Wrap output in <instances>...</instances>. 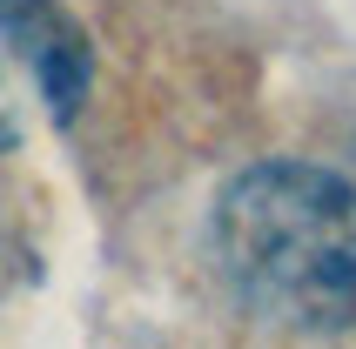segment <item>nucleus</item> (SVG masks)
<instances>
[{"mask_svg":"<svg viewBox=\"0 0 356 349\" xmlns=\"http://www.w3.org/2000/svg\"><path fill=\"white\" fill-rule=\"evenodd\" d=\"M216 275L249 316L296 336L356 330V181L316 161H256L216 195Z\"/></svg>","mask_w":356,"mask_h":349,"instance_id":"1","label":"nucleus"},{"mask_svg":"<svg viewBox=\"0 0 356 349\" xmlns=\"http://www.w3.org/2000/svg\"><path fill=\"white\" fill-rule=\"evenodd\" d=\"M95 74V34L67 0H0V155H20L47 128H74Z\"/></svg>","mask_w":356,"mask_h":349,"instance_id":"2","label":"nucleus"}]
</instances>
